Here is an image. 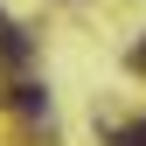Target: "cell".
I'll return each instance as SVG.
<instances>
[{"label":"cell","instance_id":"obj_3","mask_svg":"<svg viewBox=\"0 0 146 146\" xmlns=\"http://www.w3.org/2000/svg\"><path fill=\"white\" fill-rule=\"evenodd\" d=\"M132 70H146V42H139V49H132Z\"/></svg>","mask_w":146,"mask_h":146},{"label":"cell","instance_id":"obj_1","mask_svg":"<svg viewBox=\"0 0 146 146\" xmlns=\"http://www.w3.org/2000/svg\"><path fill=\"white\" fill-rule=\"evenodd\" d=\"M14 111H28V118H49V90H42V84H14Z\"/></svg>","mask_w":146,"mask_h":146},{"label":"cell","instance_id":"obj_2","mask_svg":"<svg viewBox=\"0 0 146 146\" xmlns=\"http://www.w3.org/2000/svg\"><path fill=\"white\" fill-rule=\"evenodd\" d=\"M118 146H146V118H139V125H125V132H118Z\"/></svg>","mask_w":146,"mask_h":146}]
</instances>
